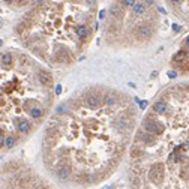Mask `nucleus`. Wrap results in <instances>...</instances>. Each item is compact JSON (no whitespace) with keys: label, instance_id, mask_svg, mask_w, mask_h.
<instances>
[{"label":"nucleus","instance_id":"22","mask_svg":"<svg viewBox=\"0 0 189 189\" xmlns=\"http://www.w3.org/2000/svg\"><path fill=\"white\" fill-rule=\"evenodd\" d=\"M168 2H170V3H173V5H180L183 0H168Z\"/></svg>","mask_w":189,"mask_h":189},{"label":"nucleus","instance_id":"11","mask_svg":"<svg viewBox=\"0 0 189 189\" xmlns=\"http://www.w3.org/2000/svg\"><path fill=\"white\" fill-rule=\"evenodd\" d=\"M27 113L30 114L32 119H41V117L44 116V110L41 108V107H36V105H35V107H30Z\"/></svg>","mask_w":189,"mask_h":189},{"label":"nucleus","instance_id":"9","mask_svg":"<svg viewBox=\"0 0 189 189\" xmlns=\"http://www.w3.org/2000/svg\"><path fill=\"white\" fill-rule=\"evenodd\" d=\"M131 9H132V12H134L135 15L141 17V15H144V14H146L147 6L144 5V2H135V3H134V6H132Z\"/></svg>","mask_w":189,"mask_h":189},{"label":"nucleus","instance_id":"26","mask_svg":"<svg viewBox=\"0 0 189 189\" xmlns=\"http://www.w3.org/2000/svg\"><path fill=\"white\" fill-rule=\"evenodd\" d=\"M0 27H2V21H0Z\"/></svg>","mask_w":189,"mask_h":189},{"label":"nucleus","instance_id":"24","mask_svg":"<svg viewBox=\"0 0 189 189\" xmlns=\"http://www.w3.org/2000/svg\"><path fill=\"white\" fill-rule=\"evenodd\" d=\"M87 3H90V5H94V0H86Z\"/></svg>","mask_w":189,"mask_h":189},{"label":"nucleus","instance_id":"18","mask_svg":"<svg viewBox=\"0 0 189 189\" xmlns=\"http://www.w3.org/2000/svg\"><path fill=\"white\" fill-rule=\"evenodd\" d=\"M135 2H137V0H120V5L123 8H132Z\"/></svg>","mask_w":189,"mask_h":189},{"label":"nucleus","instance_id":"19","mask_svg":"<svg viewBox=\"0 0 189 189\" xmlns=\"http://www.w3.org/2000/svg\"><path fill=\"white\" fill-rule=\"evenodd\" d=\"M3 147H5V135L0 134V149H3Z\"/></svg>","mask_w":189,"mask_h":189},{"label":"nucleus","instance_id":"5","mask_svg":"<svg viewBox=\"0 0 189 189\" xmlns=\"http://www.w3.org/2000/svg\"><path fill=\"white\" fill-rule=\"evenodd\" d=\"M138 140L140 141H143L146 146H152V144H155L156 141H158V135L155 134H150V132H147V131H140L138 132Z\"/></svg>","mask_w":189,"mask_h":189},{"label":"nucleus","instance_id":"10","mask_svg":"<svg viewBox=\"0 0 189 189\" xmlns=\"http://www.w3.org/2000/svg\"><path fill=\"white\" fill-rule=\"evenodd\" d=\"M153 111L156 114H165V113L168 111V105L164 101H158V102L153 104Z\"/></svg>","mask_w":189,"mask_h":189},{"label":"nucleus","instance_id":"25","mask_svg":"<svg viewBox=\"0 0 189 189\" xmlns=\"http://www.w3.org/2000/svg\"><path fill=\"white\" fill-rule=\"evenodd\" d=\"M5 104H6L5 101H2V99H0V105H5Z\"/></svg>","mask_w":189,"mask_h":189},{"label":"nucleus","instance_id":"6","mask_svg":"<svg viewBox=\"0 0 189 189\" xmlns=\"http://www.w3.org/2000/svg\"><path fill=\"white\" fill-rule=\"evenodd\" d=\"M71 171H72V168H71V165L68 162H63L57 168V171H56V176L60 179V180H68L69 176H71Z\"/></svg>","mask_w":189,"mask_h":189},{"label":"nucleus","instance_id":"14","mask_svg":"<svg viewBox=\"0 0 189 189\" xmlns=\"http://www.w3.org/2000/svg\"><path fill=\"white\" fill-rule=\"evenodd\" d=\"M0 60H2V63L5 65V66H12V63H14V56L11 54V53H3L2 54V57H0Z\"/></svg>","mask_w":189,"mask_h":189},{"label":"nucleus","instance_id":"16","mask_svg":"<svg viewBox=\"0 0 189 189\" xmlns=\"http://www.w3.org/2000/svg\"><path fill=\"white\" fill-rule=\"evenodd\" d=\"M104 102L107 104V105H110V107H113V105H116L117 99H116L114 96H111V94H108V96H105V98H104Z\"/></svg>","mask_w":189,"mask_h":189},{"label":"nucleus","instance_id":"17","mask_svg":"<svg viewBox=\"0 0 189 189\" xmlns=\"http://www.w3.org/2000/svg\"><path fill=\"white\" fill-rule=\"evenodd\" d=\"M186 59V51H179L174 57H173V60L174 62H183Z\"/></svg>","mask_w":189,"mask_h":189},{"label":"nucleus","instance_id":"2","mask_svg":"<svg viewBox=\"0 0 189 189\" xmlns=\"http://www.w3.org/2000/svg\"><path fill=\"white\" fill-rule=\"evenodd\" d=\"M164 165L162 164H155V165H152V168H150V171H149V179L152 183H156V185H159V183H162L164 182Z\"/></svg>","mask_w":189,"mask_h":189},{"label":"nucleus","instance_id":"13","mask_svg":"<svg viewBox=\"0 0 189 189\" xmlns=\"http://www.w3.org/2000/svg\"><path fill=\"white\" fill-rule=\"evenodd\" d=\"M75 33H77V36L80 38V39H86V38H89V27L87 26H78L77 29H75Z\"/></svg>","mask_w":189,"mask_h":189},{"label":"nucleus","instance_id":"8","mask_svg":"<svg viewBox=\"0 0 189 189\" xmlns=\"http://www.w3.org/2000/svg\"><path fill=\"white\" fill-rule=\"evenodd\" d=\"M17 131L23 135H29L32 131V125L29 123V120H20L17 125Z\"/></svg>","mask_w":189,"mask_h":189},{"label":"nucleus","instance_id":"15","mask_svg":"<svg viewBox=\"0 0 189 189\" xmlns=\"http://www.w3.org/2000/svg\"><path fill=\"white\" fill-rule=\"evenodd\" d=\"M18 140L14 135H8V137H5V147L8 149V150H11V149H14V147L17 146Z\"/></svg>","mask_w":189,"mask_h":189},{"label":"nucleus","instance_id":"21","mask_svg":"<svg viewBox=\"0 0 189 189\" xmlns=\"http://www.w3.org/2000/svg\"><path fill=\"white\" fill-rule=\"evenodd\" d=\"M183 48H185V50H189V38L185 39V42H183Z\"/></svg>","mask_w":189,"mask_h":189},{"label":"nucleus","instance_id":"3","mask_svg":"<svg viewBox=\"0 0 189 189\" xmlns=\"http://www.w3.org/2000/svg\"><path fill=\"white\" fill-rule=\"evenodd\" d=\"M155 35V29L150 24H141L135 29V36L138 39H150Z\"/></svg>","mask_w":189,"mask_h":189},{"label":"nucleus","instance_id":"12","mask_svg":"<svg viewBox=\"0 0 189 189\" xmlns=\"http://www.w3.org/2000/svg\"><path fill=\"white\" fill-rule=\"evenodd\" d=\"M122 14H123V6L122 5H113L111 8H110V15L113 18L119 20L122 17Z\"/></svg>","mask_w":189,"mask_h":189},{"label":"nucleus","instance_id":"4","mask_svg":"<svg viewBox=\"0 0 189 189\" xmlns=\"http://www.w3.org/2000/svg\"><path fill=\"white\" fill-rule=\"evenodd\" d=\"M102 102H104V98L99 93H96V92H90L86 96V99H84V104L89 108H98V107H101Z\"/></svg>","mask_w":189,"mask_h":189},{"label":"nucleus","instance_id":"1","mask_svg":"<svg viewBox=\"0 0 189 189\" xmlns=\"http://www.w3.org/2000/svg\"><path fill=\"white\" fill-rule=\"evenodd\" d=\"M143 129L147 131V132H150V134H155V135H162L164 131H165V126L159 120H155L152 117H147L143 122Z\"/></svg>","mask_w":189,"mask_h":189},{"label":"nucleus","instance_id":"20","mask_svg":"<svg viewBox=\"0 0 189 189\" xmlns=\"http://www.w3.org/2000/svg\"><path fill=\"white\" fill-rule=\"evenodd\" d=\"M144 5L146 6H153L155 5V0H144Z\"/></svg>","mask_w":189,"mask_h":189},{"label":"nucleus","instance_id":"23","mask_svg":"<svg viewBox=\"0 0 189 189\" xmlns=\"http://www.w3.org/2000/svg\"><path fill=\"white\" fill-rule=\"evenodd\" d=\"M3 2H5V3H8V5H12L15 0H3Z\"/></svg>","mask_w":189,"mask_h":189},{"label":"nucleus","instance_id":"7","mask_svg":"<svg viewBox=\"0 0 189 189\" xmlns=\"http://www.w3.org/2000/svg\"><path fill=\"white\" fill-rule=\"evenodd\" d=\"M38 81H39L44 87H51V84H53V78L47 71H41V72L38 74Z\"/></svg>","mask_w":189,"mask_h":189}]
</instances>
